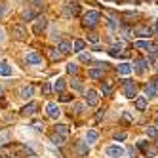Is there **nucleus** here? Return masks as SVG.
Returning <instances> with one entry per match:
<instances>
[{
	"label": "nucleus",
	"instance_id": "obj_28",
	"mask_svg": "<svg viewBox=\"0 0 158 158\" xmlns=\"http://www.w3.org/2000/svg\"><path fill=\"white\" fill-rule=\"evenodd\" d=\"M101 92H103V95H109L112 92V82H105L101 84Z\"/></svg>",
	"mask_w": 158,
	"mask_h": 158
},
{
	"label": "nucleus",
	"instance_id": "obj_42",
	"mask_svg": "<svg viewBox=\"0 0 158 158\" xmlns=\"http://www.w3.org/2000/svg\"><path fill=\"white\" fill-rule=\"evenodd\" d=\"M103 116H105V110H99V112H97V114H95V120L99 122V120H101V118H103Z\"/></svg>",
	"mask_w": 158,
	"mask_h": 158
},
{
	"label": "nucleus",
	"instance_id": "obj_13",
	"mask_svg": "<svg viewBox=\"0 0 158 158\" xmlns=\"http://www.w3.org/2000/svg\"><path fill=\"white\" fill-rule=\"evenodd\" d=\"M131 69H135V73H143L145 69H149V61L137 59V61H135V67H131Z\"/></svg>",
	"mask_w": 158,
	"mask_h": 158
},
{
	"label": "nucleus",
	"instance_id": "obj_27",
	"mask_svg": "<svg viewBox=\"0 0 158 158\" xmlns=\"http://www.w3.org/2000/svg\"><path fill=\"white\" fill-rule=\"evenodd\" d=\"M52 141H53V145H63V143H65V135L53 133V135H52Z\"/></svg>",
	"mask_w": 158,
	"mask_h": 158
},
{
	"label": "nucleus",
	"instance_id": "obj_33",
	"mask_svg": "<svg viewBox=\"0 0 158 158\" xmlns=\"http://www.w3.org/2000/svg\"><path fill=\"white\" fill-rule=\"evenodd\" d=\"M71 99H73V97H71L69 94H61V97H59V101H63V103H69Z\"/></svg>",
	"mask_w": 158,
	"mask_h": 158
},
{
	"label": "nucleus",
	"instance_id": "obj_16",
	"mask_svg": "<svg viewBox=\"0 0 158 158\" xmlns=\"http://www.w3.org/2000/svg\"><path fill=\"white\" fill-rule=\"evenodd\" d=\"M131 71H133V69H131L130 63H120V65H118V73H120V74H130Z\"/></svg>",
	"mask_w": 158,
	"mask_h": 158
},
{
	"label": "nucleus",
	"instance_id": "obj_23",
	"mask_svg": "<svg viewBox=\"0 0 158 158\" xmlns=\"http://www.w3.org/2000/svg\"><path fill=\"white\" fill-rule=\"evenodd\" d=\"M88 76L89 78H101V76H103V69H89Z\"/></svg>",
	"mask_w": 158,
	"mask_h": 158
},
{
	"label": "nucleus",
	"instance_id": "obj_10",
	"mask_svg": "<svg viewBox=\"0 0 158 158\" xmlns=\"http://www.w3.org/2000/svg\"><path fill=\"white\" fill-rule=\"evenodd\" d=\"M65 12H67V15H78V14H80V6H78L76 2H69Z\"/></svg>",
	"mask_w": 158,
	"mask_h": 158
},
{
	"label": "nucleus",
	"instance_id": "obj_3",
	"mask_svg": "<svg viewBox=\"0 0 158 158\" xmlns=\"http://www.w3.org/2000/svg\"><path fill=\"white\" fill-rule=\"evenodd\" d=\"M105 154L110 156V158H120V156H124V149L120 145H110L105 149Z\"/></svg>",
	"mask_w": 158,
	"mask_h": 158
},
{
	"label": "nucleus",
	"instance_id": "obj_19",
	"mask_svg": "<svg viewBox=\"0 0 158 158\" xmlns=\"http://www.w3.org/2000/svg\"><path fill=\"white\" fill-rule=\"evenodd\" d=\"M135 48H141V50H151L152 48V44L149 40H137L135 42Z\"/></svg>",
	"mask_w": 158,
	"mask_h": 158
},
{
	"label": "nucleus",
	"instance_id": "obj_32",
	"mask_svg": "<svg viewBox=\"0 0 158 158\" xmlns=\"http://www.w3.org/2000/svg\"><path fill=\"white\" fill-rule=\"evenodd\" d=\"M31 17H35V12H32V10H27V12H23V19H25V21H29Z\"/></svg>",
	"mask_w": 158,
	"mask_h": 158
},
{
	"label": "nucleus",
	"instance_id": "obj_39",
	"mask_svg": "<svg viewBox=\"0 0 158 158\" xmlns=\"http://www.w3.org/2000/svg\"><path fill=\"white\" fill-rule=\"evenodd\" d=\"M32 126H35V130H36V131H42V130H44V124H42V122H35Z\"/></svg>",
	"mask_w": 158,
	"mask_h": 158
},
{
	"label": "nucleus",
	"instance_id": "obj_38",
	"mask_svg": "<svg viewBox=\"0 0 158 158\" xmlns=\"http://www.w3.org/2000/svg\"><path fill=\"white\" fill-rule=\"evenodd\" d=\"M122 120L126 122V124H130V122H131V116H130V112H124V114H122Z\"/></svg>",
	"mask_w": 158,
	"mask_h": 158
},
{
	"label": "nucleus",
	"instance_id": "obj_17",
	"mask_svg": "<svg viewBox=\"0 0 158 158\" xmlns=\"http://www.w3.org/2000/svg\"><path fill=\"white\" fill-rule=\"evenodd\" d=\"M36 109H38V105H36V103H29V105H25V107H23V114H35Z\"/></svg>",
	"mask_w": 158,
	"mask_h": 158
},
{
	"label": "nucleus",
	"instance_id": "obj_35",
	"mask_svg": "<svg viewBox=\"0 0 158 158\" xmlns=\"http://www.w3.org/2000/svg\"><path fill=\"white\" fill-rule=\"evenodd\" d=\"M147 135L149 137H156V128H147Z\"/></svg>",
	"mask_w": 158,
	"mask_h": 158
},
{
	"label": "nucleus",
	"instance_id": "obj_49",
	"mask_svg": "<svg viewBox=\"0 0 158 158\" xmlns=\"http://www.w3.org/2000/svg\"><path fill=\"white\" fill-rule=\"evenodd\" d=\"M35 4H36V6L40 8V6H42V0H35Z\"/></svg>",
	"mask_w": 158,
	"mask_h": 158
},
{
	"label": "nucleus",
	"instance_id": "obj_7",
	"mask_svg": "<svg viewBox=\"0 0 158 158\" xmlns=\"http://www.w3.org/2000/svg\"><path fill=\"white\" fill-rule=\"evenodd\" d=\"M46 112H48L50 118H57V116L61 114V110H59L57 103H48V105H46Z\"/></svg>",
	"mask_w": 158,
	"mask_h": 158
},
{
	"label": "nucleus",
	"instance_id": "obj_37",
	"mask_svg": "<svg viewBox=\"0 0 158 158\" xmlns=\"http://www.w3.org/2000/svg\"><path fill=\"white\" fill-rule=\"evenodd\" d=\"M59 38H61L59 31H55V29H53V31H52V40H59Z\"/></svg>",
	"mask_w": 158,
	"mask_h": 158
},
{
	"label": "nucleus",
	"instance_id": "obj_11",
	"mask_svg": "<svg viewBox=\"0 0 158 158\" xmlns=\"http://www.w3.org/2000/svg\"><path fill=\"white\" fill-rule=\"evenodd\" d=\"M21 97H23V99H31L32 97V94H35V86H32V84H29V86H25V88H21Z\"/></svg>",
	"mask_w": 158,
	"mask_h": 158
},
{
	"label": "nucleus",
	"instance_id": "obj_34",
	"mask_svg": "<svg viewBox=\"0 0 158 158\" xmlns=\"http://www.w3.org/2000/svg\"><path fill=\"white\" fill-rule=\"evenodd\" d=\"M67 71H69V73H76V71H78V67H76L74 63H69V65H67Z\"/></svg>",
	"mask_w": 158,
	"mask_h": 158
},
{
	"label": "nucleus",
	"instance_id": "obj_40",
	"mask_svg": "<svg viewBox=\"0 0 158 158\" xmlns=\"http://www.w3.org/2000/svg\"><path fill=\"white\" fill-rule=\"evenodd\" d=\"M74 110H76V112H82V110H84V105H82V103H76V105H74Z\"/></svg>",
	"mask_w": 158,
	"mask_h": 158
},
{
	"label": "nucleus",
	"instance_id": "obj_6",
	"mask_svg": "<svg viewBox=\"0 0 158 158\" xmlns=\"http://www.w3.org/2000/svg\"><path fill=\"white\" fill-rule=\"evenodd\" d=\"M46 27H48V19L46 17H38L36 23H35V27H32V32H35V35H40Z\"/></svg>",
	"mask_w": 158,
	"mask_h": 158
},
{
	"label": "nucleus",
	"instance_id": "obj_15",
	"mask_svg": "<svg viewBox=\"0 0 158 158\" xmlns=\"http://www.w3.org/2000/svg\"><path fill=\"white\" fill-rule=\"evenodd\" d=\"M135 109L137 110H145L147 109V97H135Z\"/></svg>",
	"mask_w": 158,
	"mask_h": 158
},
{
	"label": "nucleus",
	"instance_id": "obj_48",
	"mask_svg": "<svg viewBox=\"0 0 158 158\" xmlns=\"http://www.w3.org/2000/svg\"><path fill=\"white\" fill-rule=\"evenodd\" d=\"M2 40H4V31L0 29V42H2Z\"/></svg>",
	"mask_w": 158,
	"mask_h": 158
},
{
	"label": "nucleus",
	"instance_id": "obj_8",
	"mask_svg": "<svg viewBox=\"0 0 158 158\" xmlns=\"http://www.w3.org/2000/svg\"><path fill=\"white\" fill-rule=\"evenodd\" d=\"M97 101H99L97 92H95V89H89V92L86 94V103H88L89 107H95V105H97Z\"/></svg>",
	"mask_w": 158,
	"mask_h": 158
},
{
	"label": "nucleus",
	"instance_id": "obj_53",
	"mask_svg": "<svg viewBox=\"0 0 158 158\" xmlns=\"http://www.w3.org/2000/svg\"><path fill=\"white\" fill-rule=\"evenodd\" d=\"M149 2H152V0H149Z\"/></svg>",
	"mask_w": 158,
	"mask_h": 158
},
{
	"label": "nucleus",
	"instance_id": "obj_25",
	"mask_svg": "<svg viewBox=\"0 0 158 158\" xmlns=\"http://www.w3.org/2000/svg\"><path fill=\"white\" fill-rule=\"evenodd\" d=\"M59 50H61V55H63V53H69V52H73L71 42H61V44H59Z\"/></svg>",
	"mask_w": 158,
	"mask_h": 158
},
{
	"label": "nucleus",
	"instance_id": "obj_50",
	"mask_svg": "<svg viewBox=\"0 0 158 158\" xmlns=\"http://www.w3.org/2000/svg\"><path fill=\"white\" fill-rule=\"evenodd\" d=\"M156 128H158V116H156Z\"/></svg>",
	"mask_w": 158,
	"mask_h": 158
},
{
	"label": "nucleus",
	"instance_id": "obj_43",
	"mask_svg": "<svg viewBox=\"0 0 158 158\" xmlns=\"http://www.w3.org/2000/svg\"><path fill=\"white\" fill-rule=\"evenodd\" d=\"M4 14H6V6H4V4H0V19L4 17Z\"/></svg>",
	"mask_w": 158,
	"mask_h": 158
},
{
	"label": "nucleus",
	"instance_id": "obj_1",
	"mask_svg": "<svg viewBox=\"0 0 158 158\" xmlns=\"http://www.w3.org/2000/svg\"><path fill=\"white\" fill-rule=\"evenodd\" d=\"M99 17H101V14L94 10V12H88V14L84 15L82 23H84L86 27H95V25H97V21H99Z\"/></svg>",
	"mask_w": 158,
	"mask_h": 158
},
{
	"label": "nucleus",
	"instance_id": "obj_20",
	"mask_svg": "<svg viewBox=\"0 0 158 158\" xmlns=\"http://www.w3.org/2000/svg\"><path fill=\"white\" fill-rule=\"evenodd\" d=\"M97 137H99V133H97L95 130H88V133H86V139H88V143H94V141H97Z\"/></svg>",
	"mask_w": 158,
	"mask_h": 158
},
{
	"label": "nucleus",
	"instance_id": "obj_18",
	"mask_svg": "<svg viewBox=\"0 0 158 158\" xmlns=\"http://www.w3.org/2000/svg\"><path fill=\"white\" fill-rule=\"evenodd\" d=\"M10 137H12V131H10V130L0 131V145H6L10 141Z\"/></svg>",
	"mask_w": 158,
	"mask_h": 158
},
{
	"label": "nucleus",
	"instance_id": "obj_45",
	"mask_svg": "<svg viewBox=\"0 0 158 158\" xmlns=\"http://www.w3.org/2000/svg\"><path fill=\"white\" fill-rule=\"evenodd\" d=\"M80 59H82V61H89L92 57H89V55H86V53H82V55H80Z\"/></svg>",
	"mask_w": 158,
	"mask_h": 158
},
{
	"label": "nucleus",
	"instance_id": "obj_21",
	"mask_svg": "<svg viewBox=\"0 0 158 158\" xmlns=\"http://www.w3.org/2000/svg\"><path fill=\"white\" fill-rule=\"evenodd\" d=\"M71 88L74 89V92H84V84L78 80V78H74V80L71 82Z\"/></svg>",
	"mask_w": 158,
	"mask_h": 158
},
{
	"label": "nucleus",
	"instance_id": "obj_51",
	"mask_svg": "<svg viewBox=\"0 0 158 158\" xmlns=\"http://www.w3.org/2000/svg\"><path fill=\"white\" fill-rule=\"evenodd\" d=\"M156 31H158V19H156Z\"/></svg>",
	"mask_w": 158,
	"mask_h": 158
},
{
	"label": "nucleus",
	"instance_id": "obj_31",
	"mask_svg": "<svg viewBox=\"0 0 158 158\" xmlns=\"http://www.w3.org/2000/svg\"><path fill=\"white\" fill-rule=\"evenodd\" d=\"M88 40L94 42V44H97V42H99V36L95 35V32H89V35H88Z\"/></svg>",
	"mask_w": 158,
	"mask_h": 158
},
{
	"label": "nucleus",
	"instance_id": "obj_36",
	"mask_svg": "<svg viewBox=\"0 0 158 158\" xmlns=\"http://www.w3.org/2000/svg\"><path fill=\"white\" fill-rule=\"evenodd\" d=\"M42 92L46 94V95H50V92H52V86H50V84H44V86H42Z\"/></svg>",
	"mask_w": 158,
	"mask_h": 158
},
{
	"label": "nucleus",
	"instance_id": "obj_4",
	"mask_svg": "<svg viewBox=\"0 0 158 158\" xmlns=\"http://www.w3.org/2000/svg\"><path fill=\"white\" fill-rule=\"evenodd\" d=\"M25 61L27 65H42V55L38 52H29L25 55Z\"/></svg>",
	"mask_w": 158,
	"mask_h": 158
},
{
	"label": "nucleus",
	"instance_id": "obj_2",
	"mask_svg": "<svg viewBox=\"0 0 158 158\" xmlns=\"http://www.w3.org/2000/svg\"><path fill=\"white\" fill-rule=\"evenodd\" d=\"M12 35H14V38L15 40H19V42H23V40H27V29L23 27V25H15L14 29H12Z\"/></svg>",
	"mask_w": 158,
	"mask_h": 158
},
{
	"label": "nucleus",
	"instance_id": "obj_26",
	"mask_svg": "<svg viewBox=\"0 0 158 158\" xmlns=\"http://www.w3.org/2000/svg\"><path fill=\"white\" fill-rule=\"evenodd\" d=\"M55 133L65 135V137H67V133H69V128H67L65 124H57V126H55Z\"/></svg>",
	"mask_w": 158,
	"mask_h": 158
},
{
	"label": "nucleus",
	"instance_id": "obj_41",
	"mask_svg": "<svg viewBox=\"0 0 158 158\" xmlns=\"http://www.w3.org/2000/svg\"><path fill=\"white\" fill-rule=\"evenodd\" d=\"M114 137H116V141H118V139L122 141V139H126V133H124V131H120V133H116V135H114Z\"/></svg>",
	"mask_w": 158,
	"mask_h": 158
},
{
	"label": "nucleus",
	"instance_id": "obj_29",
	"mask_svg": "<svg viewBox=\"0 0 158 158\" xmlns=\"http://www.w3.org/2000/svg\"><path fill=\"white\" fill-rule=\"evenodd\" d=\"M86 48V42L84 40H74V50L73 52H82Z\"/></svg>",
	"mask_w": 158,
	"mask_h": 158
},
{
	"label": "nucleus",
	"instance_id": "obj_52",
	"mask_svg": "<svg viewBox=\"0 0 158 158\" xmlns=\"http://www.w3.org/2000/svg\"><path fill=\"white\" fill-rule=\"evenodd\" d=\"M0 95H2V86H0Z\"/></svg>",
	"mask_w": 158,
	"mask_h": 158
},
{
	"label": "nucleus",
	"instance_id": "obj_24",
	"mask_svg": "<svg viewBox=\"0 0 158 158\" xmlns=\"http://www.w3.org/2000/svg\"><path fill=\"white\" fill-rule=\"evenodd\" d=\"M145 94H147V97H154L156 95V88L152 84H145Z\"/></svg>",
	"mask_w": 158,
	"mask_h": 158
},
{
	"label": "nucleus",
	"instance_id": "obj_12",
	"mask_svg": "<svg viewBox=\"0 0 158 158\" xmlns=\"http://www.w3.org/2000/svg\"><path fill=\"white\" fill-rule=\"evenodd\" d=\"M0 76H12V65L6 61H0Z\"/></svg>",
	"mask_w": 158,
	"mask_h": 158
},
{
	"label": "nucleus",
	"instance_id": "obj_46",
	"mask_svg": "<svg viewBox=\"0 0 158 158\" xmlns=\"http://www.w3.org/2000/svg\"><path fill=\"white\" fill-rule=\"evenodd\" d=\"M80 152H82V154L88 152V147H86V145H80Z\"/></svg>",
	"mask_w": 158,
	"mask_h": 158
},
{
	"label": "nucleus",
	"instance_id": "obj_22",
	"mask_svg": "<svg viewBox=\"0 0 158 158\" xmlns=\"http://www.w3.org/2000/svg\"><path fill=\"white\" fill-rule=\"evenodd\" d=\"M65 80H61V78H59V80H55V84H53V89H55V92H59V94H63L65 92Z\"/></svg>",
	"mask_w": 158,
	"mask_h": 158
},
{
	"label": "nucleus",
	"instance_id": "obj_47",
	"mask_svg": "<svg viewBox=\"0 0 158 158\" xmlns=\"http://www.w3.org/2000/svg\"><path fill=\"white\" fill-rule=\"evenodd\" d=\"M152 86L156 88V92H158V78H154V82H152Z\"/></svg>",
	"mask_w": 158,
	"mask_h": 158
},
{
	"label": "nucleus",
	"instance_id": "obj_30",
	"mask_svg": "<svg viewBox=\"0 0 158 158\" xmlns=\"http://www.w3.org/2000/svg\"><path fill=\"white\" fill-rule=\"evenodd\" d=\"M50 57H52L53 61H57V59L63 57V55H61V52H57V50H50Z\"/></svg>",
	"mask_w": 158,
	"mask_h": 158
},
{
	"label": "nucleus",
	"instance_id": "obj_44",
	"mask_svg": "<svg viewBox=\"0 0 158 158\" xmlns=\"http://www.w3.org/2000/svg\"><path fill=\"white\" fill-rule=\"evenodd\" d=\"M107 23H109V27H112V29L116 27V23H114V19H112V17H109V19H107Z\"/></svg>",
	"mask_w": 158,
	"mask_h": 158
},
{
	"label": "nucleus",
	"instance_id": "obj_9",
	"mask_svg": "<svg viewBox=\"0 0 158 158\" xmlns=\"http://www.w3.org/2000/svg\"><path fill=\"white\" fill-rule=\"evenodd\" d=\"M133 32H135L137 36H145V38L152 36V29H151V27H135Z\"/></svg>",
	"mask_w": 158,
	"mask_h": 158
},
{
	"label": "nucleus",
	"instance_id": "obj_14",
	"mask_svg": "<svg viewBox=\"0 0 158 158\" xmlns=\"http://www.w3.org/2000/svg\"><path fill=\"white\" fill-rule=\"evenodd\" d=\"M122 53H124V50H122V44H120V42L109 50V55H112V57H118V55H122Z\"/></svg>",
	"mask_w": 158,
	"mask_h": 158
},
{
	"label": "nucleus",
	"instance_id": "obj_5",
	"mask_svg": "<svg viewBox=\"0 0 158 158\" xmlns=\"http://www.w3.org/2000/svg\"><path fill=\"white\" fill-rule=\"evenodd\" d=\"M122 82H124V95H126V97H135V94H137L135 84L130 82V80H122Z\"/></svg>",
	"mask_w": 158,
	"mask_h": 158
}]
</instances>
